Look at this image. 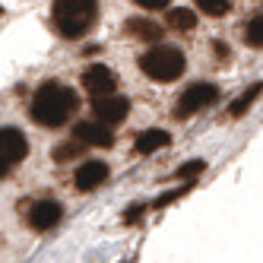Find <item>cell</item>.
I'll return each mask as SVG.
<instances>
[{
	"label": "cell",
	"mask_w": 263,
	"mask_h": 263,
	"mask_svg": "<svg viewBox=\"0 0 263 263\" xmlns=\"http://www.w3.org/2000/svg\"><path fill=\"white\" fill-rule=\"evenodd\" d=\"M77 108V92L61 83H45L32 96V121L42 127H64Z\"/></svg>",
	"instance_id": "obj_1"
},
{
	"label": "cell",
	"mask_w": 263,
	"mask_h": 263,
	"mask_svg": "<svg viewBox=\"0 0 263 263\" xmlns=\"http://www.w3.org/2000/svg\"><path fill=\"white\" fill-rule=\"evenodd\" d=\"M54 26L64 39H80V35L96 23L99 4L96 0H54Z\"/></svg>",
	"instance_id": "obj_2"
},
{
	"label": "cell",
	"mask_w": 263,
	"mask_h": 263,
	"mask_svg": "<svg viewBox=\"0 0 263 263\" xmlns=\"http://www.w3.org/2000/svg\"><path fill=\"white\" fill-rule=\"evenodd\" d=\"M187 61H184V54L172 45H156V48H149L143 58H140V70L146 73L149 80H156V83H172L178 80L181 73H184Z\"/></svg>",
	"instance_id": "obj_3"
},
{
	"label": "cell",
	"mask_w": 263,
	"mask_h": 263,
	"mask_svg": "<svg viewBox=\"0 0 263 263\" xmlns=\"http://www.w3.org/2000/svg\"><path fill=\"white\" fill-rule=\"evenodd\" d=\"M216 99H219V89L213 83H194V86H187L181 92L178 105H175V118H191V115H197L200 108L213 105Z\"/></svg>",
	"instance_id": "obj_4"
},
{
	"label": "cell",
	"mask_w": 263,
	"mask_h": 263,
	"mask_svg": "<svg viewBox=\"0 0 263 263\" xmlns=\"http://www.w3.org/2000/svg\"><path fill=\"white\" fill-rule=\"evenodd\" d=\"M83 89L89 92V96H96V99H108L111 92L118 89L115 70L105 67V64H92V67H86V73H83Z\"/></svg>",
	"instance_id": "obj_5"
},
{
	"label": "cell",
	"mask_w": 263,
	"mask_h": 263,
	"mask_svg": "<svg viewBox=\"0 0 263 263\" xmlns=\"http://www.w3.org/2000/svg\"><path fill=\"white\" fill-rule=\"evenodd\" d=\"M92 111H96V124L102 127H115V124H124L127 121V111H130V102L121 99V96H108V99H96L92 102Z\"/></svg>",
	"instance_id": "obj_6"
},
{
	"label": "cell",
	"mask_w": 263,
	"mask_h": 263,
	"mask_svg": "<svg viewBox=\"0 0 263 263\" xmlns=\"http://www.w3.org/2000/svg\"><path fill=\"white\" fill-rule=\"evenodd\" d=\"M29 153V140L23 130H16V127H0V159H4L7 165H16V162H23Z\"/></svg>",
	"instance_id": "obj_7"
},
{
	"label": "cell",
	"mask_w": 263,
	"mask_h": 263,
	"mask_svg": "<svg viewBox=\"0 0 263 263\" xmlns=\"http://www.w3.org/2000/svg\"><path fill=\"white\" fill-rule=\"evenodd\" d=\"M61 216H64V206L58 200H39L29 210V225L35 232H48V229H54V225L61 222Z\"/></svg>",
	"instance_id": "obj_8"
},
{
	"label": "cell",
	"mask_w": 263,
	"mask_h": 263,
	"mask_svg": "<svg viewBox=\"0 0 263 263\" xmlns=\"http://www.w3.org/2000/svg\"><path fill=\"white\" fill-rule=\"evenodd\" d=\"M73 134H77L73 140H77V143H83V146H99V149L115 146V134H111L108 127L96 124V121H80Z\"/></svg>",
	"instance_id": "obj_9"
},
{
	"label": "cell",
	"mask_w": 263,
	"mask_h": 263,
	"mask_svg": "<svg viewBox=\"0 0 263 263\" xmlns=\"http://www.w3.org/2000/svg\"><path fill=\"white\" fill-rule=\"evenodd\" d=\"M73 181H77L80 191H96L99 184L108 181V165L99 162V159H89V162H83L77 168V178H73Z\"/></svg>",
	"instance_id": "obj_10"
},
{
	"label": "cell",
	"mask_w": 263,
	"mask_h": 263,
	"mask_svg": "<svg viewBox=\"0 0 263 263\" xmlns=\"http://www.w3.org/2000/svg\"><path fill=\"white\" fill-rule=\"evenodd\" d=\"M168 143H172V137H168V130H143V134H137L134 140V149L140 156H149V153H156V149H165Z\"/></svg>",
	"instance_id": "obj_11"
},
{
	"label": "cell",
	"mask_w": 263,
	"mask_h": 263,
	"mask_svg": "<svg viewBox=\"0 0 263 263\" xmlns=\"http://www.w3.org/2000/svg\"><path fill=\"white\" fill-rule=\"evenodd\" d=\"M127 32L137 35V39H143V42H159L162 39V26L149 23V20H130L127 23Z\"/></svg>",
	"instance_id": "obj_12"
},
{
	"label": "cell",
	"mask_w": 263,
	"mask_h": 263,
	"mask_svg": "<svg viewBox=\"0 0 263 263\" xmlns=\"http://www.w3.org/2000/svg\"><path fill=\"white\" fill-rule=\"evenodd\" d=\"M168 26H172V29H194L197 26V13L194 10H187V7H172V10H168Z\"/></svg>",
	"instance_id": "obj_13"
},
{
	"label": "cell",
	"mask_w": 263,
	"mask_h": 263,
	"mask_svg": "<svg viewBox=\"0 0 263 263\" xmlns=\"http://www.w3.org/2000/svg\"><path fill=\"white\" fill-rule=\"evenodd\" d=\"M260 92H263V86H260V83H254V86H251L248 92H244V96H241L238 102H232V115H235V118L248 115V108H251V105H254V102L260 99Z\"/></svg>",
	"instance_id": "obj_14"
},
{
	"label": "cell",
	"mask_w": 263,
	"mask_h": 263,
	"mask_svg": "<svg viewBox=\"0 0 263 263\" xmlns=\"http://www.w3.org/2000/svg\"><path fill=\"white\" fill-rule=\"evenodd\" d=\"M83 143H77V140H70V143H61V146H54V153H51V159L54 162H70V159H80L83 156Z\"/></svg>",
	"instance_id": "obj_15"
},
{
	"label": "cell",
	"mask_w": 263,
	"mask_h": 263,
	"mask_svg": "<svg viewBox=\"0 0 263 263\" xmlns=\"http://www.w3.org/2000/svg\"><path fill=\"white\" fill-rule=\"evenodd\" d=\"M203 172H206V159H191V162H184V165L178 168V178L191 181V178H197V175H203Z\"/></svg>",
	"instance_id": "obj_16"
},
{
	"label": "cell",
	"mask_w": 263,
	"mask_h": 263,
	"mask_svg": "<svg viewBox=\"0 0 263 263\" xmlns=\"http://www.w3.org/2000/svg\"><path fill=\"white\" fill-rule=\"evenodd\" d=\"M248 45H251V48H260V45H263V16H260V13L248 23Z\"/></svg>",
	"instance_id": "obj_17"
},
{
	"label": "cell",
	"mask_w": 263,
	"mask_h": 263,
	"mask_svg": "<svg viewBox=\"0 0 263 263\" xmlns=\"http://www.w3.org/2000/svg\"><path fill=\"white\" fill-rule=\"evenodd\" d=\"M206 16H225V13H229V0H200V4H197Z\"/></svg>",
	"instance_id": "obj_18"
},
{
	"label": "cell",
	"mask_w": 263,
	"mask_h": 263,
	"mask_svg": "<svg viewBox=\"0 0 263 263\" xmlns=\"http://www.w3.org/2000/svg\"><path fill=\"white\" fill-rule=\"evenodd\" d=\"M187 191H191V184H184V187H178V191H168V194H162V197H159V200L153 203V210H165L168 203H175V200H178V197H184Z\"/></svg>",
	"instance_id": "obj_19"
},
{
	"label": "cell",
	"mask_w": 263,
	"mask_h": 263,
	"mask_svg": "<svg viewBox=\"0 0 263 263\" xmlns=\"http://www.w3.org/2000/svg\"><path fill=\"white\" fill-rule=\"evenodd\" d=\"M143 210H146V206H140V203H134V206H127V213H124V222H127V225H134V222H140V219H143Z\"/></svg>",
	"instance_id": "obj_20"
},
{
	"label": "cell",
	"mask_w": 263,
	"mask_h": 263,
	"mask_svg": "<svg viewBox=\"0 0 263 263\" xmlns=\"http://www.w3.org/2000/svg\"><path fill=\"white\" fill-rule=\"evenodd\" d=\"M137 7H143V10H165L168 7V0H134Z\"/></svg>",
	"instance_id": "obj_21"
},
{
	"label": "cell",
	"mask_w": 263,
	"mask_h": 263,
	"mask_svg": "<svg viewBox=\"0 0 263 263\" xmlns=\"http://www.w3.org/2000/svg\"><path fill=\"white\" fill-rule=\"evenodd\" d=\"M7 172H10V165H7V162H4V159H0V178H4V175H7Z\"/></svg>",
	"instance_id": "obj_22"
}]
</instances>
